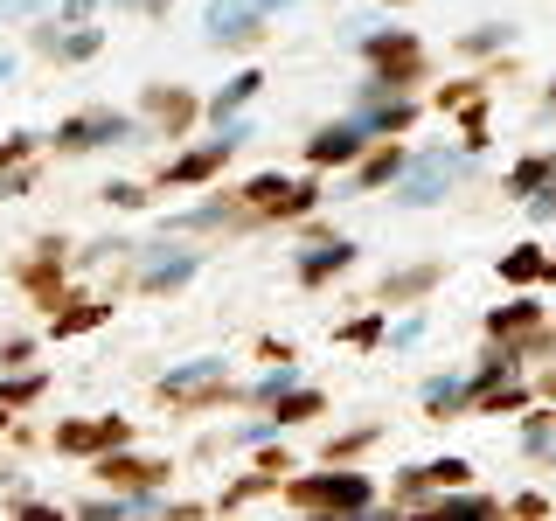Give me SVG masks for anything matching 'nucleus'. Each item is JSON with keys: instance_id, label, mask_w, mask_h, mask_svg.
<instances>
[{"instance_id": "1", "label": "nucleus", "mask_w": 556, "mask_h": 521, "mask_svg": "<svg viewBox=\"0 0 556 521\" xmlns=\"http://www.w3.org/2000/svg\"><path fill=\"white\" fill-rule=\"evenodd\" d=\"M292 501H299V508H341V515H355V508H369V480H362V473H320V480H292Z\"/></svg>"}, {"instance_id": "2", "label": "nucleus", "mask_w": 556, "mask_h": 521, "mask_svg": "<svg viewBox=\"0 0 556 521\" xmlns=\"http://www.w3.org/2000/svg\"><path fill=\"white\" fill-rule=\"evenodd\" d=\"M244 202L251 209H265V216H306L320 195H313V181H285V174H258L251 188H244Z\"/></svg>"}, {"instance_id": "3", "label": "nucleus", "mask_w": 556, "mask_h": 521, "mask_svg": "<svg viewBox=\"0 0 556 521\" xmlns=\"http://www.w3.org/2000/svg\"><path fill=\"white\" fill-rule=\"evenodd\" d=\"M459 174H466V160H459V153H431V160H417V167H411V181H404V202H411V209L438 202V195H445V188H452Z\"/></svg>"}, {"instance_id": "4", "label": "nucleus", "mask_w": 556, "mask_h": 521, "mask_svg": "<svg viewBox=\"0 0 556 521\" xmlns=\"http://www.w3.org/2000/svg\"><path fill=\"white\" fill-rule=\"evenodd\" d=\"M126 445V424L119 417H77V424H56V452H119Z\"/></svg>"}, {"instance_id": "5", "label": "nucleus", "mask_w": 556, "mask_h": 521, "mask_svg": "<svg viewBox=\"0 0 556 521\" xmlns=\"http://www.w3.org/2000/svg\"><path fill=\"white\" fill-rule=\"evenodd\" d=\"M209 396H223V362H188L160 383V403H209Z\"/></svg>"}, {"instance_id": "6", "label": "nucleus", "mask_w": 556, "mask_h": 521, "mask_svg": "<svg viewBox=\"0 0 556 521\" xmlns=\"http://www.w3.org/2000/svg\"><path fill=\"white\" fill-rule=\"evenodd\" d=\"M126 119H112V112H84V119H70V126H56V146L63 153H84V146H112V139H126Z\"/></svg>"}, {"instance_id": "7", "label": "nucleus", "mask_w": 556, "mask_h": 521, "mask_svg": "<svg viewBox=\"0 0 556 521\" xmlns=\"http://www.w3.org/2000/svg\"><path fill=\"white\" fill-rule=\"evenodd\" d=\"M369 63H376L390 84H404V77H417L424 56H417V42L404 35V28H390V35H369Z\"/></svg>"}, {"instance_id": "8", "label": "nucleus", "mask_w": 556, "mask_h": 521, "mask_svg": "<svg viewBox=\"0 0 556 521\" xmlns=\"http://www.w3.org/2000/svg\"><path fill=\"white\" fill-rule=\"evenodd\" d=\"M98 480H112L119 494H139V487H153V480H167V459H126V452H105V466H98Z\"/></svg>"}, {"instance_id": "9", "label": "nucleus", "mask_w": 556, "mask_h": 521, "mask_svg": "<svg viewBox=\"0 0 556 521\" xmlns=\"http://www.w3.org/2000/svg\"><path fill=\"white\" fill-rule=\"evenodd\" d=\"M237 146H244V132L230 126L223 139H216V146H202V153H188V160H174V167H167V181H209V174H223V160H230Z\"/></svg>"}, {"instance_id": "10", "label": "nucleus", "mask_w": 556, "mask_h": 521, "mask_svg": "<svg viewBox=\"0 0 556 521\" xmlns=\"http://www.w3.org/2000/svg\"><path fill=\"white\" fill-rule=\"evenodd\" d=\"M355 139H362V119H355V126H327V132H313L306 160H313V167H341V160H355Z\"/></svg>"}, {"instance_id": "11", "label": "nucleus", "mask_w": 556, "mask_h": 521, "mask_svg": "<svg viewBox=\"0 0 556 521\" xmlns=\"http://www.w3.org/2000/svg\"><path fill=\"white\" fill-rule=\"evenodd\" d=\"M209 35H216V42H258V14L216 0V7H209Z\"/></svg>"}, {"instance_id": "12", "label": "nucleus", "mask_w": 556, "mask_h": 521, "mask_svg": "<svg viewBox=\"0 0 556 521\" xmlns=\"http://www.w3.org/2000/svg\"><path fill=\"white\" fill-rule=\"evenodd\" d=\"M258 91H265V77H258V70H244V77H230V84H223V91H216V105H209V119H216V126H223V119H230V112H237V105H251V98H258Z\"/></svg>"}, {"instance_id": "13", "label": "nucleus", "mask_w": 556, "mask_h": 521, "mask_svg": "<svg viewBox=\"0 0 556 521\" xmlns=\"http://www.w3.org/2000/svg\"><path fill=\"white\" fill-rule=\"evenodd\" d=\"M459 480H473V473H466V459H438V466L404 473V494H424V487H459Z\"/></svg>"}, {"instance_id": "14", "label": "nucleus", "mask_w": 556, "mask_h": 521, "mask_svg": "<svg viewBox=\"0 0 556 521\" xmlns=\"http://www.w3.org/2000/svg\"><path fill=\"white\" fill-rule=\"evenodd\" d=\"M42 49L49 56H63V63H84V56H98V28H70V35H42Z\"/></svg>"}, {"instance_id": "15", "label": "nucleus", "mask_w": 556, "mask_h": 521, "mask_svg": "<svg viewBox=\"0 0 556 521\" xmlns=\"http://www.w3.org/2000/svg\"><path fill=\"white\" fill-rule=\"evenodd\" d=\"M348 258H355L348 244H320V251H306V258H299V278H306V285H320L327 271H341Z\"/></svg>"}, {"instance_id": "16", "label": "nucleus", "mask_w": 556, "mask_h": 521, "mask_svg": "<svg viewBox=\"0 0 556 521\" xmlns=\"http://www.w3.org/2000/svg\"><path fill=\"white\" fill-rule=\"evenodd\" d=\"M146 112H153V119H160L167 132H174V126H188V119H195V105H188L181 91H146Z\"/></svg>"}, {"instance_id": "17", "label": "nucleus", "mask_w": 556, "mask_h": 521, "mask_svg": "<svg viewBox=\"0 0 556 521\" xmlns=\"http://www.w3.org/2000/svg\"><path fill=\"white\" fill-rule=\"evenodd\" d=\"M188 271H195V258H188V251H167L160 264H146V292H167V285H181Z\"/></svg>"}, {"instance_id": "18", "label": "nucleus", "mask_w": 556, "mask_h": 521, "mask_svg": "<svg viewBox=\"0 0 556 521\" xmlns=\"http://www.w3.org/2000/svg\"><path fill=\"white\" fill-rule=\"evenodd\" d=\"M543 271H550V258H543L536 244H522V251L501 258V278H515V285H529V278H543Z\"/></svg>"}, {"instance_id": "19", "label": "nucleus", "mask_w": 556, "mask_h": 521, "mask_svg": "<svg viewBox=\"0 0 556 521\" xmlns=\"http://www.w3.org/2000/svg\"><path fill=\"white\" fill-rule=\"evenodd\" d=\"M98 320H105V306L77 299V306H63V313H56V334H84V327H98Z\"/></svg>"}, {"instance_id": "20", "label": "nucleus", "mask_w": 556, "mask_h": 521, "mask_svg": "<svg viewBox=\"0 0 556 521\" xmlns=\"http://www.w3.org/2000/svg\"><path fill=\"white\" fill-rule=\"evenodd\" d=\"M390 174H404V146H383V153H376V160L362 167V181H369V188H383Z\"/></svg>"}, {"instance_id": "21", "label": "nucleus", "mask_w": 556, "mask_h": 521, "mask_svg": "<svg viewBox=\"0 0 556 521\" xmlns=\"http://www.w3.org/2000/svg\"><path fill=\"white\" fill-rule=\"evenodd\" d=\"M529 327H536V306L529 299H515V306L494 313V334H529Z\"/></svg>"}, {"instance_id": "22", "label": "nucleus", "mask_w": 556, "mask_h": 521, "mask_svg": "<svg viewBox=\"0 0 556 521\" xmlns=\"http://www.w3.org/2000/svg\"><path fill=\"white\" fill-rule=\"evenodd\" d=\"M550 174H556V160H550V153H536V160H522V167H515V188L529 195V188H543Z\"/></svg>"}, {"instance_id": "23", "label": "nucleus", "mask_w": 556, "mask_h": 521, "mask_svg": "<svg viewBox=\"0 0 556 521\" xmlns=\"http://www.w3.org/2000/svg\"><path fill=\"white\" fill-rule=\"evenodd\" d=\"M313 410H320V396L299 390V396H285V403H278V424H292V417H313Z\"/></svg>"}, {"instance_id": "24", "label": "nucleus", "mask_w": 556, "mask_h": 521, "mask_svg": "<svg viewBox=\"0 0 556 521\" xmlns=\"http://www.w3.org/2000/svg\"><path fill=\"white\" fill-rule=\"evenodd\" d=\"M529 216H536V223H550V216H556V181L529 188Z\"/></svg>"}, {"instance_id": "25", "label": "nucleus", "mask_w": 556, "mask_h": 521, "mask_svg": "<svg viewBox=\"0 0 556 521\" xmlns=\"http://www.w3.org/2000/svg\"><path fill=\"white\" fill-rule=\"evenodd\" d=\"M459 383H424V410H452V403H459Z\"/></svg>"}, {"instance_id": "26", "label": "nucleus", "mask_w": 556, "mask_h": 521, "mask_svg": "<svg viewBox=\"0 0 556 521\" xmlns=\"http://www.w3.org/2000/svg\"><path fill=\"white\" fill-rule=\"evenodd\" d=\"M28 396H42V376H14V383L0 390V403H28Z\"/></svg>"}, {"instance_id": "27", "label": "nucleus", "mask_w": 556, "mask_h": 521, "mask_svg": "<svg viewBox=\"0 0 556 521\" xmlns=\"http://www.w3.org/2000/svg\"><path fill=\"white\" fill-rule=\"evenodd\" d=\"M369 126H411V105H376V112H369Z\"/></svg>"}, {"instance_id": "28", "label": "nucleus", "mask_w": 556, "mask_h": 521, "mask_svg": "<svg viewBox=\"0 0 556 521\" xmlns=\"http://www.w3.org/2000/svg\"><path fill=\"white\" fill-rule=\"evenodd\" d=\"M501 35H508V28H473V35H466V49H473V56H487V49H501Z\"/></svg>"}, {"instance_id": "29", "label": "nucleus", "mask_w": 556, "mask_h": 521, "mask_svg": "<svg viewBox=\"0 0 556 521\" xmlns=\"http://www.w3.org/2000/svg\"><path fill=\"white\" fill-rule=\"evenodd\" d=\"M223 209H195V216H174V230H216Z\"/></svg>"}, {"instance_id": "30", "label": "nucleus", "mask_w": 556, "mask_h": 521, "mask_svg": "<svg viewBox=\"0 0 556 521\" xmlns=\"http://www.w3.org/2000/svg\"><path fill=\"white\" fill-rule=\"evenodd\" d=\"M431 285V271H404V278H390V299H404V292H424Z\"/></svg>"}, {"instance_id": "31", "label": "nucleus", "mask_w": 556, "mask_h": 521, "mask_svg": "<svg viewBox=\"0 0 556 521\" xmlns=\"http://www.w3.org/2000/svg\"><path fill=\"white\" fill-rule=\"evenodd\" d=\"M28 146H35V139H21V132H14V139H0V167H14V160H28Z\"/></svg>"}, {"instance_id": "32", "label": "nucleus", "mask_w": 556, "mask_h": 521, "mask_svg": "<svg viewBox=\"0 0 556 521\" xmlns=\"http://www.w3.org/2000/svg\"><path fill=\"white\" fill-rule=\"evenodd\" d=\"M438 508H445V515H473V521L494 515V501H438Z\"/></svg>"}, {"instance_id": "33", "label": "nucleus", "mask_w": 556, "mask_h": 521, "mask_svg": "<svg viewBox=\"0 0 556 521\" xmlns=\"http://www.w3.org/2000/svg\"><path fill=\"white\" fill-rule=\"evenodd\" d=\"M230 7H244V14H265V7H285V0H230Z\"/></svg>"}, {"instance_id": "34", "label": "nucleus", "mask_w": 556, "mask_h": 521, "mask_svg": "<svg viewBox=\"0 0 556 521\" xmlns=\"http://www.w3.org/2000/svg\"><path fill=\"white\" fill-rule=\"evenodd\" d=\"M7 70H14V63H7V56H0V77H7Z\"/></svg>"}, {"instance_id": "35", "label": "nucleus", "mask_w": 556, "mask_h": 521, "mask_svg": "<svg viewBox=\"0 0 556 521\" xmlns=\"http://www.w3.org/2000/svg\"><path fill=\"white\" fill-rule=\"evenodd\" d=\"M543 278H556V258H550V271H543Z\"/></svg>"}]
</instances>
